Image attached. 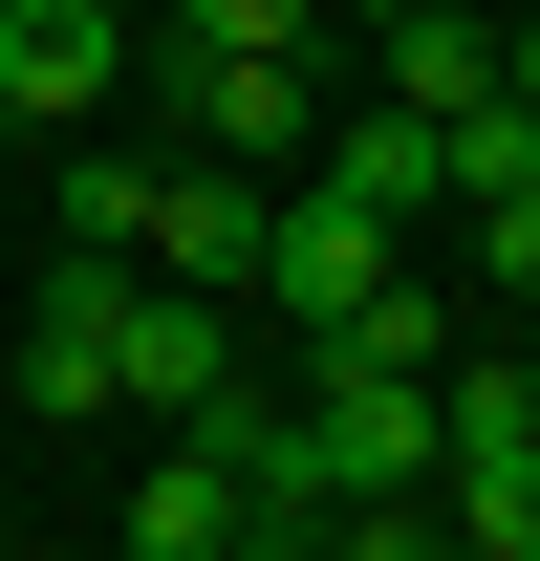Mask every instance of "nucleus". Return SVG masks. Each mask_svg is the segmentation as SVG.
<instances>
[{
  "instance_id": "16",
  "label": "nucleus",
  "mask_w": 540,
  "mask_h": 561,
  "mask_svg": "<svg viewBox=\"0 0 540 561\" xmlns=\"http://www.w3.org/2000/svg\"><path fill=\"white\" fill-rule=\"evenodd\" d=\"M497 108H540V0H519V22H497Z\"/></svg>"
},
{
  "instance_id": "18",
  "label": "nucleus",
  "mask_w": 540,
  "mask_h": 561,
  "mask_svg": "<svg viewBox=\"0 0 540 561\" xmlns=\"http://www.w3.org/2000/svg\"><path fill=\"white\" fill-rule=\"evenodd\" d=\"M519 411H540V324H519Z\"/></svg>"
},
{
  "instance_id": "2",
  "label": "nucleus",
  "mask_w": 540,
  "mask_h": 561,
  "mask_svg": "<svg viewBox=\"0 0 540 561\" xmlns=\"http://www.w3.org/2000/svg\"><path fill=\"white\" fill-rule=\"evenodd\" d=\"M131 280H151V260H66V280H22V411H44V432H109V411H131V389H109Z\"/></svg>"
},
{
  "instance_id": "10",
  "label": "nucleus",
  "mask_w": 540,
  "mask_h": 561,
  "mask_svg": "<svg viewBox=\"0 0 540 561\" xmlns=\"http://www.w3.org/2000/svg\"><path fill=\"white\" fill-rule=\"evenodd\" d=\"M238 518H260V496H238V454H216V432H173V454L131 476V561H216Z\"/></svg>"
},
{
  "instance_id": "9",
  "label": "nucleus",
  "mask_w": 540,
  "mask_h": 561,
  "mask_svg": "<svg viewBox=\"0 0 540 561\" xmlns=\"http://www.w3.org/2000/svg\"><path fill=\"white\" fill-rule=\"evenodd\" d=\"M475 87H497V22H475V0L368 22V108H475Z\"/></svg>"
},
{
  "instance_id": "17",
  "label": "nucleus",
  "mask_w": 540,
  "mask_h": 561,
  "mask_svg": "<svg viewBox=\"0 0 540 561\" xmlns=\"http://www.w3.org/2000/svg\"><path fill=\"white\" fill-rule=\"evenodd\" d=\"M87 22H131V44H151V0H87Z\"/></svg>"
},
{
  "instance_id": "15",
  "label": "nucleus",
  "mask_w": 540,
  "mask_h": 561,
  "mask_svg": "<svg viewBox=\"0 0 540 561\" xmlns=\"http://www.w3.org/2000/svg\"><path fill=\"white\" fill-rule=\"evenodd\" d=\"M216 561H325V518H238V540H216Z\"/></svg>"
},
{
  "instance_id": "12",
  "label": "nucleus",
  "mask_w": 540,
  "mask_h": 561,
  "mask_svg": "<svg viewBox=\"0 0 540 561\" xmlns=\"http://www.w3.org/2000/svg\"><path fill=\"white\" fill-rule=\"evenodd\" d=\"M195 44H325V0H151V66H195ZM346 66V44H325Z\"/></svg>"
},
{
  "instance_id": "5",
  "label": "nucleus",
  "mask_w": 540,
  "mask_h": 561,
  "mask_svg": "<svg viewBox=\"0 0 540 561\" xmlns=\"http://www.w3.org/2000/svg\"><path fill=\"white\" fill-rule=\"evenodd\" d=\"M390 260H410L390 216H346V195H281V216H260V280H238V302H281V324L325 346V324H346V302H368Z\"/></svg>"
},
{
  "instance_id": "6",
  "label": "nucleus",
  "mask_w": 540,
  "mask_h": 561,
  "mask_svg": "<svg viewBox=\"0 0 540 561\" xmlns=\"http://www.w3.org/2000/svg\"><path fill=\"white\" fill-rule=\"evenodd\" d=\"M109 389L195 432L216 389H238V302H195V280H131V324H109Z\"/></svg>"
},
{
  "instance_id": "3",
  "label": "nucleus",
  "mask_w": 540,
  "mask_h": 561,
  "mask_svg": "<svg viewBox=\"0 0 540 561\" xmlns=\"http://www.w3.org/2000/svg\"><path fill=\"white\" fill-rule=\"evenodd\" d=\"M260 216H281V173L151 151V238H131V260H151V280H195V302H238V280H260Z\"/></svg>"
},
{
  "instance_id": "13",
  "label": "nucleus",
  "mask_w": 540,
  "mask_h": 561,
  "mask_svg": "<svg viewBox=\"0 0 540 561\" xmlns=\"http://www.w3.org/2000/svg\"><path fill=\"white\" fill-rule=\"evenodd\" d=\"M131 238H151V151H87L66 173V260H131Z\"/></svg>"
},
{
  "instance_id": "11",
  "label": "nucleus",
  "mask_w": 540,
  "mask_h": 561,
  "mask_svg": "<svg viewBox=\"0 0 540 561\" xmlns=\"http://www.w3.org/2000/svg\"><path fill=\"white\" fill-rule=\"evenodd\" d=\"M325 367H454V280H368V302H346V324H325Z\"/></svg>"
},
{
  "instance_id": "14",
  "label": "nucleus",
  "mask_w": 540,
  "mask_h": 561,
  "mask_svg": "<svg viewBox=\"0 0 540 561\" xmlns=\"http://www.w3.org/2000/svg\"><path fill=\"white\" fill-rule=\"evenodd\" d=\"M454 238H475V280H519V324H540V195H475Z\"/></svg>"
},
{
  "instance_id": "7",
  "label": "nucleus",
  "mask_w": 540,
  "mask_h": 561,
  "mask_svg": "<svg viewBox=\"0 0 540 561\" xmlns=\"http://www.w3.org/2000/svg\"><path fill=\"white\" fill-rule=\"evenodd\" d=\"M131 87V22H87V0H0V130H66Z\"/></svg>"
},
{
  "instance_id": "8",
  "label": "nucleus",
  "mask_w": 540,
  "mask_h": 561,
  "mask_svg": "<svg viewBox=\"0 0 540 561\" xmlns=\"http://www.w3.org/2000/svg\"><path fill=\"white\" fill-rule=\"evenodd\" d=\"M303 195H346V216H454V173H432V108H325V151H303Z\"/></svg>"
},
{
  "instance_id": "4",
  "label": "nucleus",
  "mask_w": 540,
  "mask_h": 561,
  "mask_svg": "<svg viewBox=\"0 0 540 561\" xmlns=\"http://www.w3.org/2000/svg\"><path fill=\"white\" fill-rule=\"evenodd\" d=\"M303 454H325V496H432V367H325Z\"/></svg>"
},
{
  "instance_id": "1",
  "label": "nucleus",
  "mask_w": 540,
  "mask_h": 561,
  "mask_svg": "<svg viewBox=\"0 0 540 561\" xmlns=\"http://www.w3.org/2000/svg\"><path fill=\"white\" fill-rule=\"evenodd\" d=\"M173 130H195L216 173L325 151V44H195V66H173Z\"/></svg>"
}]
</instances>
